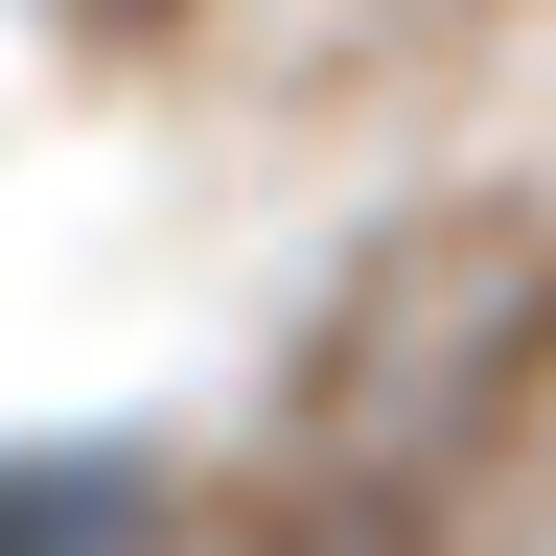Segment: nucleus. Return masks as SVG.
<instances>
[{
	"label": "nucleus",
	"mask_w": 556,
	"mask_h": 556,
	"mask_svg": "<svg viewBox=\"0 0 556 556\" xmlns=\"http://www.w3.org/2000/svg\"><path fill=\"white\" fill-rule=\"evenodd\" d=\"M533 394H556V208H510V186L394 208V232L325 278V325H302V441L348 486H441V464L510 441Z\"/></svg>",
	"instance_id": "f257e3e1"
},
{
	"label": "nucleus",
	"mask_w": 556,
	"mask_h": 556,
	"mask_svg": "<svg viewBox=\"0 0 556 556\" xmlns=\"http://www.w3.org/2000/svg\"><path fill=\"white\" fill-rule=\"evenodd\" d=\"M255 556H417V533H394V510H278Z\"/></svg>",
	"instance_id": "7ed1b4c3"
},
{
	"label": "nucleus",
	"mask_w": 556,
	"mask_h": 556,
	"mask_svg": "<svg viewBox=\"0 0 556 556\" xmlns=\"http://www.w3.org/2000/svg\"><path fill=\"white\" fill-rule=\"evenodd\" d=\"M93 24H139V0H93Z\"/></svg>",
	"instance_id": "20e7f679"
},
{
	"label": "nucleus",
	"mask_w": 556,
	"mask_h": 556,
	"mask_svg": "<svg viewBox=\"0 0 556 556\" xmlns=\"http://www.w3.org/2000/svg\"><path fill=\"white\" fill-rule=\"evenodd\" d=\"M0 556H116V486L93 464H24V486H0Z\"/></svg>",
	"instance_id": "f03ea898"
}]
</instances>
